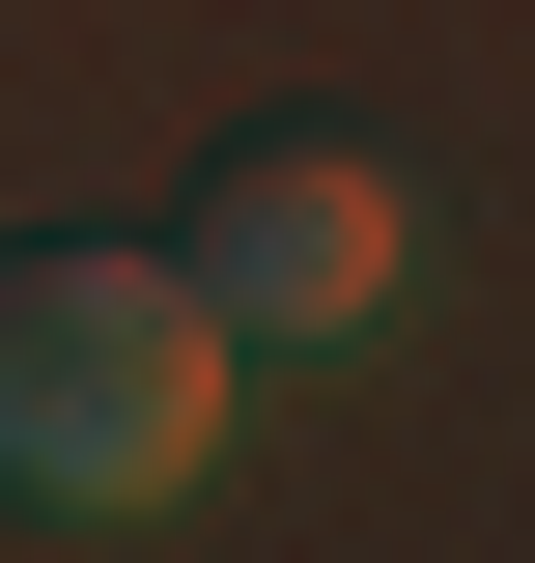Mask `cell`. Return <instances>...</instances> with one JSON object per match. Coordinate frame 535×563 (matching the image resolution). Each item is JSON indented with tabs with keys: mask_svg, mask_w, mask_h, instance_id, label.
Masks as SVG:
<instances>
[{
	"mask_svg": "<svg viewBox=\"0 0 535 563\" xmlns=\"http://www.w3.org/2000/svg\"><path fill=\"white\" fill-rule=\"evenodd\" d=\"M395 254H423V225H395V141L282 113V141H226V169H198V254H170V282H198L226 339H367Z\"/></svg>",
	"mask_w": 535,
	"mask_h": 563,
	"instance_id": "2",
	"label": "cell"
},
{
	"mask_svg": "<svg viewBox=\"0 0 535 563\" xmlns=\"http://www.w3.org/2000/svg\"><path fill=\"white\" fill-rule=\"evenodd\" d=\"M226 310L170 254H0V507H57V536H141V507H198L226 479Z\"/></svg>",
	"mask_w": 535,
	"mask_h": 563,
	"instance_id": "1",
	"label": "cell"
}]
</instances>
